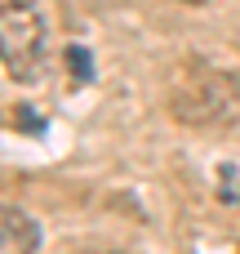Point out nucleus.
Here are the masks:
<instances>
[{"label":"nucleus","mask_w":240,"mask_h":254,"mask_svg":"<svg viewBox=\"0 0 240 254\" xmlns=\"http://www.w3.org/2000/svg\"><path fill=\"white\" fill-rule=\"evenodd\" d=\"M169 112L183 125H232L240 121V76L227 67H183L169 80Z\"/></svg>","instance_id":"nucleus-1"},{"label":"nucleus","mask_w":240,"mask_h":254,"mask_svg":"<svg viewBox=\"0 0 240 254\" xmlns=\"http://www.w3.org/2000/svg\"><path fill=\"white\" fill-rule=\"evenodd\" d=\"M0 63L13 80H36L45 63V22L31 0H0Z\"/></svg>","instance_id":"nucleus-2"},{"label":"nucleus","mask_w":240,"mask_h":254,"mask_svg":"<svg viewBox=\"0 0 240 254\" xmlns=\"http://www.w3.org/2000/svg\"><path fill=\"white\" fill-rule=\"evenodd\" d=\"M36 246H40L36 219L13 205H0V254H36Z\"/></svg>","instance_id":"nucleus-3"},{"label":"nucleus","mask_w":240,"mask_h":254,"mask_svg":"<svg viewBox=\"0 0 240 254\" xmlns=\"http://www.w3.org/2000/svg\"><path fill=\"white\" fill-rule=\"evenodd\" d=\"M67 63H71L76 80H89V76H94V58H89V54H85L80 45H71V49H67Z\"/></svg>","instance_id":"nucleus-4"},{"label":"nucleus","mask_w":240,"mask_h":254,"mask_svg":"<svg viewBox=\"0 0 240 254\" xmlns=\"http://www.w3.org/2000/svg\"><path fill=\"white\" fill-rule=\"evenodd\" d=\"M85 254H111V250H85Z\"/></svg>","instance_id":"nucleus-5"},{"label":"nucleus","mask_w":240,"mask_h":254,"mask_svg":"<svg viewBox=\"0 0 240 254\" xmlns=\"http://www.w3.org/2000/svg\"><path fill=\"white\" fill-rule=\"evenodd\" d=\"M187 4H200V0H187Z\"/></svg>","instance_id":"nucleus-6"}]
</instances>
